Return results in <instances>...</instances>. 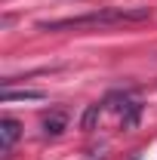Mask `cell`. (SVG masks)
<instances>
[{
	"mask_svg": "<svg viewBox=\"0 0 157 160\" xmlns=\"http://www.w3.org/2000/svg\"><path fill=\"white\" fill-rule=\"evenodd\" d=\"M148 19V9H99V12H86L77 19H59V22H40V31H83V28H114V25H126V22H142Z\"/></svg>",
	"mask_w": 157,
	"mask_h": 160,
	"instance_id": "obj_1",
	"label": "cell"
},
{
	"mask_svg": "<svg viewBox=\"0 0 157 160\" xmlns=\"http://www.w3.org/2000/svg\"><path fill=\"white\" fill-rule=\"evenodd\" d=\"M22 136V123L19 120H13V117H3L0 120V139H3V154H9L13 151V145L19 142Z\"/></svg>",
	"mask_w": 157,
	"mask_h": 160,
	"instance_id": "obj_2",
	"label": "cell"
},
{
	"mask_svg": "<svg viewBox=\"0 0 157 160\" xmlns=\"http://www.w3.org/2000/svg\"><path fill=\"white\" fill-rule=\"evenodd\" d=\"M65 126H68V117H65L62 111H53V114L43 117V132H46V136H62Z\"/></svg>",
	"mask_w": 157,
	"mask_h": 160,
	"instance_id": "obj_3",
	"label": "cell"
},
{
	"mask_svg": "<svg viewBox=\"0 0 157 160\" xmlns=\"http://www.w3.org/2000/svg\"><path fill=\"white\" fill-rule=\"evenodd\" d=\"M120 111H126V114L120 117L123 120V129H133V126L139 123V117H142V105H139V102H123Z\"/></svg>",
	"mask_w": 157,
	"mask_h": 160,
	"instance_id": "obj_4",
	"label": "cell"
},
{
	"mask_svg": "<svg viewBox=\"0 0 157 160\" xmlns=\"http://www.w3.org/2000/svg\"><path fill=\"white\" fill-rule=\"evenodd\" d=\"M13 99H40V92H37V89H25V92L6 89V92H3V102H13Z\"/></svg>",
	"mask_w": 157,
	"mask_h": 160,
	"instance_id": "obj_5",
	"label": "cell"
}]
</instances>
